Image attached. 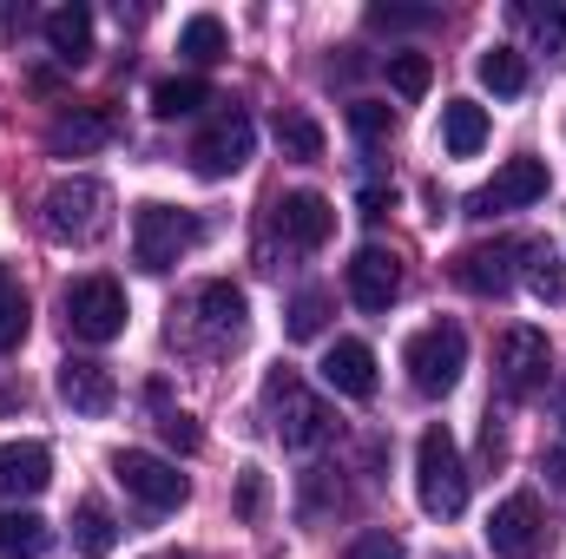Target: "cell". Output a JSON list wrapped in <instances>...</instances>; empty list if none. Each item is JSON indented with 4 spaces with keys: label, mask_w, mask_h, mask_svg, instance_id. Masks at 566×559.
Returning a JSON list of instances; mask_svg holds the SVG:
<instances>
[{
    "label": "cell",
    "mask_w": 566,
    "mask_h": 559,
    "mask_svg": "<svg viewBox=\"0 0 566 559\" xmlns=\"http://www.w3.org/2000/svg\"><path fill=\"white\" fill-rule=\"evenodd\" d=\"M244 323H251V303L238 283H198L185 309H171V342L191 356H224L244 342Z\"/></svg>",
    "instance_id": "1"
},
{
    "label": "cell",
    "mask_w": 566,
    "mask_h": 559,
    "mask_svg": "<svg viewBox=\"0 0 566 559\" xmlns=\"http://www.w3.org/2000/svg\"><path fill=\"white\" fill-rule=\"evenodd\" d=\"M264 415H271V434H277L283 447H296V454H310V447H323L329 441V402L290 369V362H277L271 376H264Z\"/></svg>",
    "instance_id": "2"
},
{
    "label": "cell",
    "mask_w": 566,
    "mask_h": 559,
    "mask_svg": "<svg viewBox=\"0 0 566 559\" xmlns=\"http://www.w3.org/2000/svg\"><path fill=\"white\" fill-rule=\"evenodd\" d=\"M40 224L53 244H99L113 231V184L99 178H60L40 198Z\"/></svg>",
    "instance_id": "3"
},
{
    "label": "cell",
    "mask_w": 566,
    "mask_h": 559,
    "mask_svg": "<svg viewBox=\"0 0 566 559\" xmlns=\"http://www.w3.org/2000/svg\"><path fill=\"white\" fill-rule=\"evenodd\" d=\"M416 500L428 520H454L468 507V467H461V447L441 421L416 441Z\"/></svg>",
    "instance_id": "4"
},
{
    "label": "cell",
    "mask_w": 566,
    "mask_h": 559,
    "mask_svg": "<svg viewBox=\"0 0 566 559\" xmlns=\"http://www.w3.org/2000/svg\"><path fill=\"white\" fill-rule=\"evenodd\" d=\"M198 244H205L198 211H171V204H139L133 211V257H139V271H171Z\"/></svg>",
    "instance_id": "5"
},
{
    "label": "cell",
    "mask_w": 566,
    "mask_h": 559,
    "mask_svg": "<svg viewBox=\"0 0 566 559\" xmlns=\"http://www.w3.org/2000/svg\"><path fill=\"white\" fill-rule=\"evenodd\" d=\"M402 369H409L416 395H448V389L461 382V369H468V336H461V323H428V329H416L409 349H402Z\"/></svg>",
    "instance_id": "6"
},
{
    "label": "cell",
    "mask_w": 566,
    "mask_h": 559,
    "mask_svg": "<svg viewBox=\"0 0 566 559\" xmlns=\"http://www.w3.org/2000/svg\"><path fill=\"white\" fill-rule=\"evenodd\" d=\"M547 376H554V349H547L541 329H507V336L494 342V389H501L507 402L541 395Z\"/></svg>",
    "instance_id": "7"
},
{
    "label": "cell",
    "mask_w": 566,
    "mask_h": 559,
    "mask_svg": "<svg viewBox=\"0 0 566 559\" xmlns=\"http://www.w3.org/2000/svg\"><path fill=\"white\" fill-rule=\"evenodd\" d=\"M113 481L151 507V514H171V507H185V494H191V481L171 467V461H158V454H145V447H119L113 454Z\"/></svg>",
    "instance_id": "8"
},
{
    "label": "cell",
    "mask_w": 566,
    "mask_h": 559,
    "mask_svg": "<svg viewBox=\"0 0 566 559\" xmlns=\"http://www.w3.org/2000/svg\"><path fill=\"white\" fill-rule=\"evenodd\" d=\"M66 329L80 342H113L126 336V289L113 277H80L66 289Z\"/></svg>",
    "instance_id": "9"
},
{
    "label": "cell",
    "mask_w": 566,
    "mask_h": 559,
    "mask_svg": "<svg viewBox=\"0 0 566 559\" xmlns=\"http://www.w3.org/2000/svg\"><path fill=\"white\" fill-rule=\"evenodd\" d=\"M547 514H541V500L534 494H507L494 514H488V547L494 559H541L547 553Z\"/></svg>",
    "instance_id": "10"
},
{
    "label": "cell",
    "mask_w": 566,
    "mask_h": 559,
    "mask_svg": "<svg viewBox=\"0 0 566 559\" xmlns=\"http://www.w3.org/2000/svg\"><path fill=\"white\" fill-rule=\"evenodd\" d=\"M251 145H258V126L244 113H218L198 139H191V171L198 178H231L251 165Z\"/></svg>",
    "instance_id": "11"
},
{
    "label": "cell",
    "mask_w": 566,
    "mask_h": 559,
    "mask_svg": "<svg viewBox=\"0 0 566 559\" xmlns=\"http://www.w3.org/2000/svg\"><path fill=\"white\" fill-rule=\"evenodd\" d=\"M547 165L541 158H507L501 171H494V184H481L474 198H468V218H501V211H527V204H541L547 198Z\"/></svg>",
    "instance_id": "12"
},
{
    "label": "cell",
    "mask_w": 566,
    "mask_h": 559,
    "mask_svg": "<svg viewBox=\"0 0 566 559\" xmlns=\"http://www.w3.org/2000/svg\"><path fill=\"white\" fill-rule=\"evenodd\" d=\"M329 231H336V211H329L323 191H283L271 204V238L283 251H323Z\"/></svg>",
    "instance_id": "13"
},
{
    "label": "cell",
    "mask_w": 566,
    "mask_h": 559,
    "mask_svg": "<svg viewBox=\"0 0 566 559\" xmlns=\"http://www.w3.org/2000/svg\"><path fill=\"white\" fill-rule=\"evenodd\" d=\"M396 296H402V257H396V251L363 244V251L349 257V303H356V309H369V316H382Z\"/></svg>",
    "instance_id": "14"
},
{
    "label": "cell",
    "mask_w": 566,
    "mask_h": 559,
    "mask_svg": "<svg viewBox=\"0 0 566 559\" xmlns=\"http://www.w3.org/2000/svg\"><path fill=\"white\" fill-rule=\"evenodd\" d=\"M60 402H66L73 415H106V409L119 402V382H113L106 362H93V356H66V362H60Z\"/></svg>",
    "instance_id": "15"
},
{
    "label": "cell",
    "mask_w": 566,
    "mask_h": 559,
    "mask_svg": "<svg viewBox=\"0 0 566 559\" xmlns=\"http://www.w3.org/2000/svg\"><path fill=\"white\" fill-rule=\"evenodd\" d=\"M514 257H521V244H474V251H461L448 271H454V283H461L468 296H507V289H514Z\"/></svg>",
    "instance_id": "16"
},
{
    "label": "cell",
    "mask_w": 566,
    "mask_h": 559,
    "mask_svg": "<svg viewBox=\"0 0 566 559\" xmlns=\"http://www.w3.org/2000/svg\"><path fill=\"white\" fill-rule=\"evenodd\" d=\"M323 382L336 395H349V402H369L376 395V349L356 342V336H336L329 356H323Z\"/></svg>",
    "instance_id": "17"
},
{
    "label": "cell",
    "mask_w": 566,
    "mask_h": 559,
    "mask_svg": "<svg viewBox=\"0 0 566 559\" xmlns=\"http://www.w3.org/2000/svg\"><path fill=\"white\" fill-rule=\"evenodd\" d=\"M99 145H113V113H106V106H73V113H60L53 133H46V151H53V158H93Z\"/></svg>",
    "instance_id": "18"
},
{
    "label": "cell",
    "mask_w": 566,
    "mask_h": 559,
    "mask_svg": "<svg viewBox=\"0 0 566 559\" xmlns=\"http://www.w3.org/2000/svg\"><path fill=\"white\" fill-rule=\"evenodd\" d=\"M46 481H53V454L40 441H7L0 447V494L7 500H33V494H46Z\"/></svg>",
    "instance_id": "19"
},
{
    "label": "cell",
    "mask_w": 566,
    "mask_h": 559,
    "mask_svg": "<svg viewBox=\"0 0 566 559\" xmlns=\"http://www.w3.org/2000/svg\"><path fill=\"white\" fill-rule=\"evenodd\" d=\"M53 547V527L33 507H0V559H40Z\"/></svg>",
    "instance_id": "20"
},
{
    "label": "cell",
    "mask_w": 566,
    "mask_h": 559,
    "mask_svg": "<svg viewBox=\"0 0 566 559\" xmlns=\"http://www.w3.org/2000/svg\"><path fill=\"white\" fill-rule=\"evenodd\" d=\"M488 145V113L474 99H448L441 106V151L448 158H474Z\"/></svg>",
    "instance_id": "21"
},
{
    "label": "cell",
    "mask_w": 566,
    "mask_h": 559,
    "mask_svg": "<svg viewBox=\"0 0 566 559\" xmlns=\"http://www.w3.org/2000/svg\"><path fill=\"white\" fill-rule=\"evenodd\" d=\"M46 46H53V60L80 66V60L93 53V13H86V7H53V13H46Z\"/></svg>",
    "instance_id": "22"
},
{
    "label": "cell",
    "mask_w": 566,
    "mask_h": 559,
    "mask_svg": "<svg viewBox=\"0 0 566 559\" xmlns=\"http://www.w3.org/2000/svg\"><path fill=\"white\" fill-rule=\"evenodd\" d=\"M521 271H527V289L541 296V303H566V264H560V251L547 244V238H527L521 244Z\"/></svg>",
    "instance_id": "23"
},
{
    "label": "cell",
    "mask_w": 566,
    "mask_h": 559,
    "mask_svg": "<svg viewBox=\"0 0 566 559\" xmlns=\"http://www.w3.org/2000/svg\"><path fill=\"white\" fill-rule=\"evenodd\" d=\"M178 53H185L191 66H218V60L231 53V33H224V20H218V13H191V20L178 27Z\"/></svg>",
    "instance_id": "24"
},
{
    "label": "cell",
    "mask_w": 566,
    "mask_h": 559,
    "mask_svg": "<svg viewBox=\"0 0 566 559\" xmlns=\"http://www.w3.org/2000/svg\"><path fill=\"white\" fill-rule=\"evenodd\" d=\"M474 73H481V86H488L494 99H514V93H527V60H521L514 46H488V53L474 60Z\"/></svg>",
    "instance_id": "25"
},
{
    "label": "cell",
    "mask_w": 566,
    "mask_h": 559,
    "mask_svg": "<svg viewBox=\"0 0 566 559\" xmlns=\"http://www.w3.org/2000/svg\"><path fill=\"white\" fill-rule=\"evenodd\" d=\"M73 547L86 559H106L119 547V520H113L99 500H80V514H73Z\"/></svg>",
    "instance_id": "26"
},
{
    "label": "cell",
    "mask_w": 566,
    "mask_h": 559,
    "mask_svg": "<svg viewBox=\"0 0 566 559\" xmlns=\"http://www.w3.org/2000/svg\"><path fill=\"white\" fill-rule=\"evenodd\" d=\"M211 106V86L205 80H158L151 86V113L158 119H191V113H205Z\"/></svg>",
    "instance_id": "27"
},
{
    "label": "cell",
    "mask_w": 566,
    "mask_h": 559,
    "mask_svg": "<svg viewBox=\"0 0 566 559\" xmlns=\"http://www.w3.org/2000/svg\"><path fill=\"white\" fill-rule=\"evenodd\" d=\"M323 316H329V296H323V289H296V296H290V309H283V329H290V342H310V336H323Z\"/></svg>",
    "instance_id": "28"
},
{
    "label": "cell",
    "mask_w": 566,
    "mask_h": 559,
    "mask_svg": "<svg viewBox=\"0 0 566 559\" xmlns=\"http://www.w3.org/2000/svg\"><path fill=\"white\" fill-rule=\"evenodd\" d=\"M151 402H158V434H165V441H171L178 454H198V447H205V428H198V421L185 415V409H171L158 382H151Z\"/></svg>",
    "instance_id": "29"
},
{
    "label": "cell",
    "mask_w": 566,
    "mask_h": 559,
    "mask_svg": "<svg viewBox=\"0 0 566 559\" xmlns=\"http://www.w3.org/2000/svg\"><path fill=\"white\" fill-rule=\"evenodd\" d=\"M514 13L534 27L541 53H566V0H547V7H514Z\"/></svg>",
    "instance_id": "30"
},
{
    "label": "cell",
    "mask_w": 566,
    "mask_h": 559,
    "mask_svg": "<svg viewBox=\"0 0 566 559\" xmlns=\"http://www.w3.org/2000/svg\"><path fill=\"white\" fill-rule=\"evenodd\" d=\"M277 145L290 151V158H323V133H316V119H303V113H283L277 119Z\"/></svg>",
    "instance_id": "31"
},
{
    "label": "cell",
    "mask_w": 566,
    "mask_h": 559,
    "mask_svg": "<svg viewBox=\"0 0 566 559\" xmlns=\"http://www.w3.org/2000/svg\"><path fill=\"white\" fill-rule=\"evenodd\" d=\"M428 80H434V66H428V53H389V86L402 93V99H422Z\"/></svg>",
    "instance_id": "32"
},
{
    "label": "cell",
    "mask_w": 566,
    "mask_h": 559,
    "mask_svg": "<svg viewBox=\"0 0 566 559\" xmlns=\"http://www.w3.org/2000/svg\"><path fill=\"white\" fill-rule=\"evenodd\" d=\"M20 342H27V296H20V283L0 277V356Z\"/></svg>",
    "instance_id": "33"
},
{
    "label": "cell",
    "mask_w": 566,
    "mask_h": 559,
    "mask_svg": "<svg viewBox=\"0 0 566 559\" xmlns=\"http://www.w3.org/2000/svg\"><path fill=\"white\" fill-rule=\"evenodd\" d=\"M349 133H356V139H389V133H396V106H382V99H356V106H349Z\"/></svg>",
    "instance_id": "34"
},
{
    "label": "cell",
    "mask_w": 566,
    "mask_h": 559,
    "mask_svg": "<svg viewBox=\"0 0 566 559\" xmlns=\"http://www.w3.org/2000/svg\"><path fill=\"white\" fill-rule=\"evenodd\" d=\"M434 7H369V27L376 33H409V27H428Z\"/></svg>",
    "instance_id": "35"
},
{
    "label": "cell",
    "mask_w": 566,
    "mask_h": 559,
    "mask_svg": "<svg viewBox=\"0 0 566 559\" xmlns=\"http://www.w3.org/2000/svg\"><path fill=\"white\" fill-rule=\"evenodd\" d=\"M349 559H409V547L376 527V534H356V540H349Z\"/></svg>",
    "instance_id": "36"
},
{
    "label": "cell",
    "mask_w": 566,
    "mask_h": 559,
    "mask_svg": "<svg viewBox=\"0 0 566 559\" xmlns=\"http://www.w3.org/2000/svg\"><path fill=\"white\" fill-rule=\"evenodd\" d=\"M258 514H264V474L244 467L238 474V520H258Z\"/></svg>",
    "instance_id": "37"
},
{
    "label": "cell",
    "mask_w": 566,
    "mask_h": 559,
    "mask_svg": "<svg viewBox=\"0 0 566 559\" xmlns=\"http://www.w3.org/2000/svg\"><path fill=\"white\" fill-rule=\"evenodd\" d=\"M382 211H389V184H363V218L376 224Z\"/></svg>",
    "instance_id": "38"
},
{
    "label": "cell",
    "mask_w": 566,
    "mask_h": 559,
    "mask_svg": "<svg viewBox=\"0 0 566 559\" xmlns=\"http://www.w3.org/2000/svg\"><path fill=\"white\" fill-rule=\"evenodd\" d=\"M547 487L566 494V454H547Z\"/></svg>",
    "instance_id": "39"
},
{
    "label": "cell",
    "mask_w": 566,
    "mask_h": 559,
    "mask_svg": "<svg viewBox=\"0 0 566 559\" xmlns=\"http://www.w3.org/2000/svg\"><path fill=\"white\" fill-rule=\"evenodd\" d=\"M158 559H191V553H158Z\"/></svg>",
    "instance_id": "40"
}]
</instances>
